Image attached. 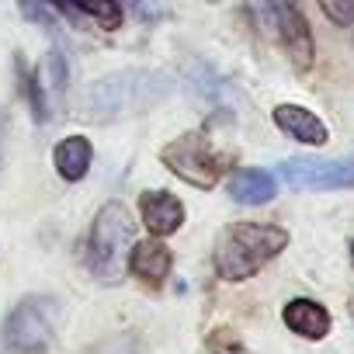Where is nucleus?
Listing matches in <instances>:
<instances>
[{"label": "nucleus", "mask_w": 354, "mask_h": 354, "mask_svg": "<svg viewBox=\"0 0 354 354\" xmlns=\"http://www.w3.org/2000/svg\"><path fill=\"white\" fill-rule=\"evenodd\" d=\"M271 18H274V32L292 59L295 70H309L313 66V32H309V21L302 18V11L292 4V0H278L271 8Z\"/></svg>", "instance_id": "nucleus-7"}, {"label": "nucleus", "mask_w": 354, "mask_h": 354, "mask_svg": "<svg viewBox=\"0 0 354 354\" xmlns=\"http://www.w3.org/2000/svg\"><path fill=\"white\" fill-rule=\"evenodd\" d=\"M170 91H174V77L163 70H149V66L115 70L87 87L84 115L97 125L125 122V118L153 111L160 101L170 97Z\"/></svg>", "instance_id": "nucleus-1"}, {"label": "nucleus", "mask_w": 354, "mask_h": 354, "mask_svg": "<svg viewBox=\"0 0 354 354\" xmlns=\"http://www.w3.org/2000/svg\"><path fill=\"white\" fill-rule=\"evenodd\" d=\"M139 216H142V226L153 233V236H170L181 230L185 223V205L177 202V195L170 192H142L139 198Z\"/></svg>", "instance_id": "nucleus-9"}, {"label": "nucleus", "mask_w": 354, "mask_h": 354, "mask_svg": "<svg viewBox=\"0 0 354 354\" xmlns=\"http://www.w3.org/2000/svg\"><path fill=\"white\" fill-rule=\"evenodd\" d=\"M281 319L292 333L306 337V340H323L330 333V313L313 302V299H292L285 309H281Z\"/></svg>", "instance_id": "nucleus-11"}, {"label": "nucleus", "mask_w": 354, "mask_h": 354, "mask_svg": "<svg viewBox=\"0 0 354 354\" xmlns=\"http://www.w3.org/2000/svg\"><path fill=\"white\" fill-rule=\"evenodd\" d=\"M46 4H49L53 11L66 15L70 21H80V11H77V4H73V0H46Z\"/></svg>", "instance_id": "nucleus-19"}, {"label": "nucleus", "mask_w": 354, "mask_h": 354, "mask_svg": "<svg viewBox=\"0 0 354 354\" xmlns=\"http://www.w3.org/2000/svg\"><path fill=\"white\" fill-rule=\"evenodd\" d=\"M226 192L236 205H264V202L274 198V177L261 167H240L230 177Z\"/></svg>", "instance_id": "nucleus-13"}, {"label": "nucleus", "mask_w": 354, "mask_h": 354, "mask_svg": "<svg viewBox=\"0 0 354 354\" xmlns=\"http://www.w3.org/2000/svg\"><path fill=\"white\" fill-rule=\"evenodd\" d=\"M18 8L28 21H35L39 28H56V15L46 0H18Z\"/></svg>", "instance_id": "nucleus-18"}, {"label": "nucleus", "mask_w": 354, "mask_h": 354, "mask_svg": "<svg viewBox=\"0 0 354 354\" xmlns=\"http://www.w3.org/2000/svg\"><path fill=\"white\" fill-rule=\"evenodd\" d=\"M136 243V219L122 202H108L97 209L87 240V264L101 281H122L129 247Z\"/></svg>", "instance_id": "nucleus-3"}, {"label": "nucleus", "mask_w": 354, "mask_h": 354, "mask_svg": "<svg viewBox=\"0 0 354 354\" xmlns=\"http://www.w3.org/2000/svg\"><path fill=\"white\" fill-rule=\"evenodd\" d=\"M4 125L8 122H4V115H0V156H4Z\"/></svg>", "instance_id": "nucleus-20"}, {"label": "nucleus", "mask_w": 354, "mask_h": 354, "mask_svg": "<svg viewBox=\"0 0 354 354\" xmlns=\"http://www.w3.org/2000/svg\"><path fill=\"white\" fill-rule=\"evenodd\" d=\"M288 247V233L271 223H233L216 240V274L223 281H247Z\"/></svg>", "instance_id": "nucleus-2"}, {"label": "nucleus", "mask_w": 354, "mask_h": 354, "mask_svg": "<svg viewBox=\"0 0 354 354\" xmlns=\"http://www.w3.org/2000/svg\"><path fill=\"white\" fill-rule=\"evenodd\" d=\"M160 160L163 167L177 177V181H185L192 188H202V192H212L223 177V156L216 153L212 139L205 132H181L177 139H170L163 149H160Z\"/></svg>", "instance_id": "nucleus-4"}, {"label": "nucleus", "mask_w": 354, "mask_h": 354, "mask_svg": "<svg viewBox=\"0 0 354 354\" xmlns=\"http://www.w3.org/2000/svg\"><path fill=\"white\" fill-rule=\"evenodd\" d=\"M351 254H354V247H351Z\"/></svg>", "instance_id": "nucleus-21"}, {"label": "nucleus", "mask_w": 354, "mask_h": 354, "mask_svg": "<svg viewBox=\"0 0 354 354\" xmlns=\"http://www.w3.org/2000/svg\"><path fill=\"white\" fill-rule=\"evenodd\" d=\"M18 84H21V94L28 97V108H32V115H35V122H46L49 118V104H46V87H42V80L18 59Z\"/></svg>", "instance_id": "nucleus-14"}, {"label": "nucleus", "mask_w": 354, "mask_h": 354, "mask_svg": "<svg viewBox=\"0 0 354 354\" xmlns=\"http://www.w3.org/2000/svg\"><path fill=\"white\" fill-rule=\"evenodd\" d=\"M319 11L340 28L354 25V0H319Z\"/></svg>", "instance_id": "nucleus-17"}, {"label": "nucleus", "mask_w": 354, "mask_h": 354, "mask_svg": "<svg viewBox=\"0 0 354 354\" xmlns=\"http://www.w3.org/2000/svg\"><path fill=\"white\" fill-rule=\"evenodd\" d=\"M42 73H46V91H53V94H66V84H70V66H66V56L63 53H49L46 56V63H42Z\"/></svg>", "instance_id": "nucleus-16"}, {"label": "nucleus", "mask_w": 354, "mask_h": 354, "mask_svg": "<svg viewBox=\"0 0 354 354\" xmlns=\"http://www.w3.org/2000/svg\"><path fill=\"white\" fill-rule=\"evenodd\" d=\"M278 174L288 188L299 192H340V188H354V156H330V160L295 156L285 160Z\"/></svg>", "instance_id": "nucleus-6"}, {"label": "nucleus", "mask_w": 354, "mask_h": 354, "mask_svg": "<svg viewBox=\"0 0 354 354\" xmlns=\"http://www.w3.org/2000/svg\"><path fill=\"white\" fill-rule=\"evenodd\" d=\"M170 264H174L170 247H167L160 236L136 240V243L129 247V261H125V268H129L139 281H146V285H153V288H160V285L167 281Z\"/></svg>", "instance_id": "nucleus-8"}, {"label": "nucleus", "mask_w": 354, "mask_h": 354, "mask_svg": "<svg viewBox=\"0 0 354 354\" xmlns=\"http://www.w3.org/2000/svg\"><path fill=\"white\" fill-rule=\"evenodd\" d=\"M271 118H274V125H278L288 139H295V142H302V146H326V139H330L323 118H319L316 111L302 108V104H278V108L271 111Z\"/></svg>", "instance_id": "nucleus-10"}, {"label": "nucleus", "mask_w": 354, "mask_h": 354, "mask_svg": "<svg viewBox=\"0 0 354 354\" xmlns=\"http://www.w3.org/2000/svg\"><path fill=\"white\" fill-rule=\"evenodd\" d=\"M77 4V11L80 15H87V18H94L101 28H118L122 25V8H118V0H73Z\"/></svg>", "instance_id": "nucleus-15"}, {"label": "nucleus", "mask_w": 354, "mask_h": 354, "mask_svg": "<svg viewBox=\"0 0 354 354\" xmlns=\"http://www.w3.org/2000/svg\"><path fill=\"white\" fill-rule=\"evenodd\" d=\"M56 299L28 295L8 313L0 340L11 354H49L56 337Z\"/></svg>", "instance_id": "nucleus-5"}, {"label": "nucleus", "mask_w": 354, "mask_h": 354, "mask_svg": "<svg viewBox=\"0 0 354 354\" xmlns=\"http://www.w3.org/2000/svg\"><path fill=\"white\" fill-rule=\"evenodd\" d=\"M53 163H56V174L63 177V181H84L87 177V170H91V163H94V146H91V139H84V136H66V139H59L56 142V149H53Z\"/></svg>", "instance_id": "nucleus-12"}]
</instances>
